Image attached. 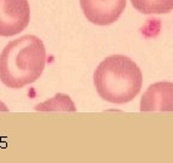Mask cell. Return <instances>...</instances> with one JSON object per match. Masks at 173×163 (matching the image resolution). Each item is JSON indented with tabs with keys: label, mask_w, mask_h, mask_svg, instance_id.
<instances>
[{
	"label": "cell",
	"mask_w": 173,
	"mask_h": 163,
	"mask_svg": "<svg viewBox=\"0 0 173 163\" xmlns=\"http://www.w3.org/2000/svg\"><path fill=\"white\" fill-rule=\"evenodd\" d=\"M46 65V49L35 35L10 41L0 54V81L18 89L35 82Z\"/></svg>",
	"instance_id": "obj_1"
},
{
	"label": "cell",
	"mask_w": 173,
	"mask_h": 163,
	"mask_svg": "<svg viewBox=\"0 0 173 163\" xmlns=\"http://www.w3.org/2000/svg\"><path fill=\"white\" fill-rule=\"evenodd\" d=\"M142 71L131 58L113 54L94 71V85L100 97L113 104L131 101L142 87Z\"/></svg>",
	"instance_id": "obj_2"
},
{
	"label": "cell",
	"mask_w": 173,
	"mask_h": 163,
	"mask_svg": "<svg viewBox=\"0 0 173 163\" xmlns=\"http://www.w3.org/2000/svg\"><path fill=\"white\" fill-rule=\"evenodd\" d=\"M30 6L28 0H0V36L19 34L29 24Z\"/></svg>",
	"instance_id": "obj_3"
},
{
	"label": "cell",
	"mask_w": 173,
	"mask_h": 163,
	"mask_svg": "<svg viewBox=\"0 0 173 163\" xmlns=\"http://www.w3.org/2000/svg\"><path fill=\"white\" fill-rule=\"evenodd\" d=\"M79 4L89 22L96 25H110L122 16L126 0H79Z\"/></svg>",
	"instance_id": "obj_4"
},
{
	"label": "cell",
	"mask_w": 173,
	"mask_h": 163,
	"mask_svg": "<svg viewBox=\"0 0 173 163\" xmlns=\"http://www.w3.org/2000/svg\"><path fill=\"white\" fill-rule=\"evenodd\" d=\"M141 111H173V82L153 84L142 96Z\"/></svg>",
	"instance_id": "obj_5"
},
{
	"label": "cell",
	"mask_w": 173,
	"mask_h": 163,
	"mask_svg": "<svg viewBox=\"0 0 173 163\" xmlns=\"http://www.w3.org/2000/svg\"><path fill=\"white\" fill-rule=\"evenodd\" d=\"M131 4L144 15H162L173 10V0H131Z\"/></svg>",
	"instance_id": "obj_6"
},
{
	"label": "cell",
	"mask_w": 173,
	"mask_h": 163,
	"mask_svg": "<svg viewBox=\"0 0 173 163\" xmlns=\"http://www.w3.org/2000/svg\"><path fill=\"white\" fill-rule=\"evenodd\" d=\"M0 110H1V111H7L6 105H5L4 103H1V101H0Z\"/></svg>",
	"instance_id": "obj_7"
}]
</instances>
